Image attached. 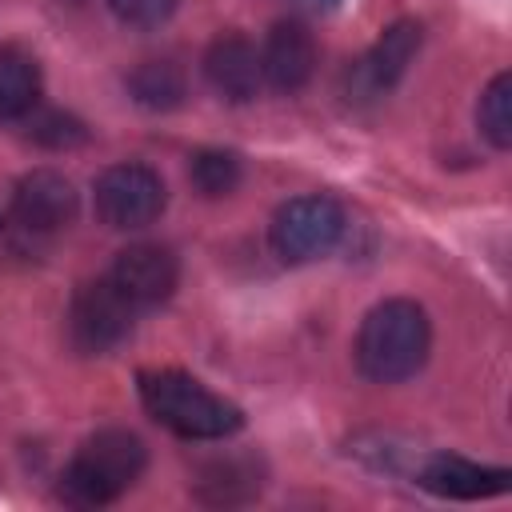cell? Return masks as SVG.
<instances>
[{"mask_svg": "<svg viewBox=\"0 0 512 512\" xmlns=\"http://www.w3.org/2000/svg\"><path fill=\"white\" fill-rule=\"evenodd\" d=\"M168 204V188L160 180L156 168L148 164H112L96 176V216L116 228V232H132L152 224Z\"/></svg>", "mask_w": 512, "mask_h": 512, "instance_id": "cell-6", "label": "cell"}, {"mask_svg": "<svg viewBox=\"0 0 512 512\" xmlns=\"http://www.w3.org/2000/svg\"><path fill=\"white\" fill-rule=\"evenodd\" d=\"M240 176H244V164L228 148H200L192 156V164H188V180L204 196H228V192H236Z\"/></svg>", "mask_w": 512, "mask_h": 512, "instance_id": "cell-16", "label": "cell"}, {"mask_svg": "<svg viewBox=\"0 0 512 512\" xmlns=\"http://www.w3.org/2000/svg\"><path fill=\"white\" fill-rule=\"evenodd\" d=\"M40 104V64L24 44H0V120H24Z\"/></svg>", "mask_w": 512, "mask_h": 512, "instance_id": "cell-14", "label": "cell"}, {"mask_svg": "<svg viewBox=\"0 0 512 512\" xmlns=\"http://www.w3.org/2000/svg\"><path fill=\"white\" fill-rule=\"evenodd\" d=\"M264 80L276 92H300L316 72V36L300 20H276L264 52H260Z\"/></svg>", "mask_w": 512, "mask_h": 512, "instance_id": "cell-10", "label": "cell"}, {"mask_svg": "<svg viewBox=\"0 0 512 512\" xmlns=\"http://www.w3.org/2000/svg\"><path fill=\"white\" fill-rule=\"evenodd\" d=\"M76 188L68 176L52 172V168H36L28 176H20L16 192H12V220L28 232V236H56L76 220Z\"/></svg>", "mask_w": 512, "mask_h": 512, "instance_id": "cell-7", "label": "cell"}, {"mask_svg": "<svg viewBox=\"0 0 512 512\" xmlns=\"http://www.w3.org/2000/svg\"><path fill=\"white\" fill-rule=\"evenodd\" d=\"M128 92L140 108H152V112H172L184 104L188 96V76L176 60H144L132 68L128 76Z\"/></svg>", "mask_w": 512, "mask_h": 512, "instance_id": "cell-15", "label": "cell"}, {"mask_svg": "<svg viewBox=\"0 0 512 512\" xmlns=\"http://www.w3.org/2000/svg\"><path fill=\"white\" fill-rule=\"evenodd\" d=\"M24 120H28V140H36L40 148H52V152L76 148V144L88 140L84 120H76L72 112H36L32 108Z\"/></svg>", "mask_w": 512, "mask_h": 512, "instance_id": "cell-18", "label": "cell"}, {"mask_svg": "<svg viewBox=\"0 0 512 512\" xmlns=\"http://www.w3.org/2000/svg\"><path fill=\"white\" fill-rule=\"evenodd\" d=\"M132 320L136 304L116 288L112 276L84 280L68 304V340L84 356H104L132 332Z\"/></svg>", "mask_w": 512, "mask_h": 512, "instance_id": "cell-5", "label": "cell"}, {"mask_svg": "<svg viewBox=\"0 0 512 512\" xmlns=\"http://www.w3.org/2000/svg\"><path fill=\"white\" fill-rule=\"evenodd\" d=\"M144 440L128 428L92 432L60 472V496L76 508H100L120 500L144 472Z\"/></svg>", "mask_w": 512, "mask_h": 512, "instance_id": "cell-3", "label": "cell"}, {"mask_svg": "<svg viewBox=\"0 0 512 512\" xmlns=\"http://www.w3.org/2000/svg\"><path fill=\"white\" fill-rule=\"evenodd\" d=\"M204 76L224 100H232V104L252 100L264 84L256 44L244 32H220L204 52Z\"/></svg>", "mask_w": 512, "mask_h": 512, "instance_id": "cell-9", "label": "cell"}, {"mask_svg": "<svg viewBox=\"0 0 512 512\" xmlns=\"http://www.w3.org/2000/svg\"><path fill=\"white\" fill-rule=\"evenodd\" d=\"M108 276L136 304V312H144V308L164 304L176 292V284H180V260L172 256V248L144 240V244H128L116 256V264H112Z\"/></svg>", "mask_w": 512, "mask_h": 512, "instance_id": "cell-8", "label": "cell"}, {"mask_svg": "<svg viewBox=\"0 0 512 512\" xmlns=\"http://www.w3.org/2000/svg\"><path fill=\"white\" fill-rule=\"evenodd\" d=\"M432 348L428 312L416 300H384L376 304L356 332V364L376 384H400L416 376Z\"/></svg>", "mask_w": 512, "mask_h": 512, "instance_id": "cell-2", "label": "cell"}, {"mask_svg": "<svg viewBox=\"0 0 512 512\" xmlns=\"http://www.w3.org/2000/svg\"><path fill=\"white\" fill-rule=\"evenodd\" d=\"M260 484H264V472L252 456H216L192 480L204 504H244L260 492Z\"/></svg>", "mask_w": 512, "mask_h": 512, "instance_id": "cell-13", "label": "cell"}, {"mask_svg": "<svg viewBox=\"0 0 512 512\" xmlns=\"http://www.w3.org/2000/svg\"><path fill=\"white\" fill-rule=\"evenodd\" d=\"M108 4H112V12L124 24H132V28H156V24H164L176 12L180 0H108Z\"/></svg>", "mask_w": 512, "mask_h": 512, "instance_id": "cell-19", "label": "cell"}, {"mask_svg": "<svg viewBox=\"0 0 512 512\" xmlns=\"http://www.w3.org/2000/svg\"><path fill=\"white\" fill-rule=\"evenodd\" d=\"M424 44V28L416 20H396L380 32V40L368 48V56L360 60V80L372 92H388L400 84V76L408 72V64L416 60Z\"/></svg>", "mask_w": 512, "mask_h": 512, "instance_id": "cell-12", "label": "cell"}, {"mask_svg": "<svg viewBox=\"0 0 512 512\" xmlns=\"http://www.w3.org/2000/svg\"><path fill=\"white\" fill-rule=\"evenodd\" d=\"M140 404L180 440H228L244 428V412L180 368H144L136 376Z\"/></svg>", "mask_w": 512, "mask_h": 512, "instance_id": "cell-1", "label": "cell"}, {"mask_svg": "<svg viewBox=\"0 0 512 512\" xmlns=\"http://www.w3.org/2000/svg\"><path fill=\"white\" fill-rule=\"evenodd\" d=\"M316 4H336V0H316Z\"/></svg>", "mask_w": 512, "mask_h": 512, "instance_id": "cell-20", "label": "cell"}, {"mask_svg": "<svg viewBox=\"0 0 512 512\" xmlns=\"http://www.w3.org/2000/svg\"><path fill=\"white\" fill-rule=\"evenodd\" d=\"M476 120H480V132L492 148H500V152L512 148V76L508 72L492 76V84L480 96Z\"/></svg>", "mask_w": 512, "mask_h": 512, "instance_id": "cell-17", "label": "cell"}, {"mask_svg": "<svg viewBox=\"0 0 512 512\" xmlns=\"http://www.w3.org/2000/svg\"><path fill=\"white\" fill-rule=\"evenodd\" d=\"M416 476L428 492L448 496V500H484V496H496V492L508 488L504 468H484V464H472V460L448 456V452L428 456Z\"/></svg>", "mask_w": 512, "mask_h": 512, "instance_id": "cell-11", "label": "cell"}, {"mask_svg": "<svg viewBox=\"0 0 512 512\" xmlns=\"http://www.w3.org/2000/svg\"><path fill=\"white\" fill-rule=\"evenodd\" d=\"M344 236V212L332 196H296L276 208L268 240L284 264H308L328 256Z\"/></svg>", "mask_w": 512, "mask_h": 512, "instance_id": "cell-4", "label": "cell"}]
</instances>
